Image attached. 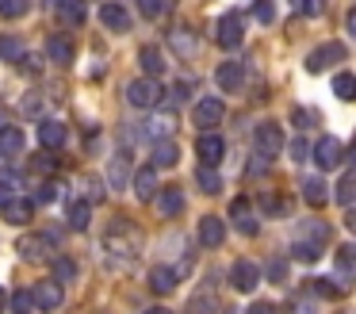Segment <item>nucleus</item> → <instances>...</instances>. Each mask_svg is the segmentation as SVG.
I'll list each match as a JSON object with an SVG mask.
<instances>
[{
  "label": "nucleus",
  "instance_id": "obj_10",
  "mask_svg": "<svg viewBox=\"0 0 356 314\" xmlns=\"http://www.w3.org/2000/svg\"><path fill=\"white\" fill-rule=\"evenodd\" d=\"M62 283L58 280H39L31 288V303L35 306H42V311H58V306H62Z\"/></svg>",
  "mask_w": 356,
  "mask_h": 314
},
{
  "label": "nucleus",
  "instance_id": "obj_20",
  "mask_svg": "<svg viewBox=\"0 0 356 314\" xmlns=\"http://www.w3.org/2000/svg\"><path fill=\"white\" fill-rule=\"evenodd\" d=\"M24 130L19 127H8V123H4V127H0V157H19V153H24Z\"/></svg>",
  "mask_w": 356,
  "mask_h": 314
},
{
  "label": "nucleus",
  "instance_id": "obj_41",
  "mask_svg": "<svg viewBox=\"0 0 356 314\" xmlns=\"http://www.w3.org/2000/svg\"><path fill=\"white\" fill-rule=\"evenodd\" d=\"M27 8H31V0H0V15L4 19H19V15H27Z\"/></svg>",
  "mask_w": 356,
  "mask_h": 314
},
{
  "label": "nucleus",
  "instance_id": "obj_1",
  "mask_svg": "<svg viewBox=\"0 0 356 314\" xmlns=\"http://www.w3.org/2000/svg\"><path fill=\"white\" fill-rule=\"evenodd\" d=\"M104 249H108L111 257H123V260L138 257V249H142L138 226H134L131 219H115V222L108 226V234H104Z\"/></svg>",
  "mask_w": 356,
  "mask_h": 314
},
{
  "label": "nucleus",
  "instance_id": "obj_33",
  "mask_svg": "<svg viewBox=\"0 0 356 314\" xmlns=\"http://www.w3.org/2000/svg\"><path fill=\"white\" fill-rule=\"evenodd\" d=\"M307 288L314 291L318 299H341V295H345V291H348V288H341L337 280H310Z\"/></svg>",
  "mask_w": 356,
  "mask_h": 314
},
{
  "label": "nucleus",
  "instance_id": "obj_11",
  "mask_svg": "<svg viewBox=\"0 0 356 314\" xmlns=\"http://www.w3.org/2000/svg\"><path fill=\"white\" fill-rule=\"evenodd\" d=\"M100 23L108 31H115V35H127V31H131V12H127L123 4H119V0H108V4L100 8Z\"/></svg>",
  "mask_w": 356,
  "mask_h": 314
},
{
  "label": "nucleus",
  "instance_id": "obj_26",
  "mask_svg": "<svg viewBox=\"0 0 356 314\" xmlns=\"http://www.w3.org/2000/svg\"><path fill=\"white\" fill-rule=\"evenodd\" d=\"M177 283H180V276L172 272V268H165V265H157L154 272H149V291H157V295H169Z\"/></svg>",
  "mask_w": 356,
  "mask_h": 314
},
{
  "label": "nucleus",
  "instance_id": "obj_49",
  "mask_svg": "<svg viewBox=\"0 0 356 314\" xmlns=\"http://www.w3.org/2000/svg\"><path fill=\"white\" fill-rule=\"evenodd\" d=\"M287 153H291V161H307V157H310V146H307V142H302V138H299V134H295V142H291V146H287Z\"/></svg>",
  "mask_w": 356,
  "mask_h": 314
},
{
  "label": "nucleus",
  "instance_id": "obj_5",
  "mask_svg": "<svg viewBox=\"0 0 356 314\" xmlns=\"http://www.w3.org/2000/svg\"><path fill=\"white\" fill-rule=\"evenodd\" d=\"M310 157H314V165L322 168V173H330V168L345 165V146H341L333 134H325L322 142H318L314 150H310Z\"/></svg>",
  "mask_w": 356,
  "mask_h": 314
},
{
  "label": "nucleus",
  "instance_id": "obj_27",
  "mask_svg": "<svg viewBox=\"0 0 356 314\" xmlns=\"http://www.w3.org/2000/svg\"><path fill=\"white\" fill-rule=\"evenodd\" d=\"M134 191H138V199H154V191H157V168L154 165H142L134 173Z\"/></svg>",
  "mask_w": 356,
  "mask_h": 314
},
{
  "label": "nucleus",
  "instance_id": "obj_28",
  "mask_svg": "<svg viewBox=\"0 0 356 314\" xmlns=\"http://www.w3.org/2000/svg\"><path fill=\"white\" fill-rule=\"evenodd\" d=\"M302 199H307L310 207H322L325 199H330V188H325L322 176H310V180H302Z\"/></svg>",
  "mask_w": 356,
  "mask_h": 314
},
{
  "label": "nucleus",
  "instance_id": "obj_46",
  "mask_svg": "<svg viewBox=\"0 0 356 314\" xmlns=\"http://www.w3.org/2000/svg\"><path fill=\"white\" fill-rule=\"evenodd\" d=\"M31 291H16L12 295V314H31Z\"/></svg>",
  "mask_w": 356,
  "mask_h": 314
},
{
  "label": "nucleus",
  "instance_id": "obj_18",
  "mask_svg": "<svg viewBox=\"0 0 356 314\" xmlns=\"http://www.w3.org/2000/svg\"><path fill=\"white\" fill-rule=\"evenodd\" d=\"M65 123H58V119H42L39 123V142H42V150H62L65 146Z\"/></svg>",
  "mask_w": 356,
  "mask_h": 314
},
{
  "label": "nucleus",
  "instance_id": "obj_37",
  "mask_svg": "<svg viewBox=\"0 0 356 314\" xmlns=\"http://www.w3.org/2000/svg\"><path fill=\"white\" fill-rule=\"evenodd\" d=\"M291 257H295V260H302V265H314V260L322 257V245H314V242H295Z\"/></svg>",
  "mask_w": 356,
  "mask_h": 314
},
{
  "label": "nucleus",
  "instance_id": "obj_4",
  "mask_svg": "<svg viewBox=\"0 0 356 314\" xmlns=\"http://www.w3.org/2000/svg\"><path fill=\"white\" fill-rule=\"evenodd\" d=\"M253 146H257V157L272 161L280 150H284V130H280V123H261L253 134Z\"/></svg>",
  "mask_w": 356,
  "mask_h": 314
},
{
  "label": "nucleus",
  "instance_id": "obj_15",
  "mask_svg": "<svg viewBox=\"0 0 356 314\" xmlns=\"http://www.w3.org/2000/svg\"><path fill=\"white\" fill-rule=\"evenodd\" d=\"M146 134L154 138V142H165V138L177 134V111H154L146 119Z\"/></svg>",
  "mask_w": 356,
  "mask_h": 314
},
{
  "label": "nucleus",
  "instance_id": "obj_57",
  "mask_svg": "<svg viewBox=\"0 0 356 314\" xmlns=\"http://www.w3.org/2000/svg\"><path fill=\"white\" fill-rule=\"evenodd\" d=\"M295 4H299V0H295Z\"/></svg>",
  "mask_w": 356,
  "mask_h": 314
},
{
  "label": "nucleus",
  "instance_id": "obj_38",
  "mask_svg": "<svg viewBox=\"0 0 356 314\" xmlns=\"http://www.w3.org/2000/svg\"><path fill=\"white\" fill-rule=\"evenodd\" d=\"M81 191H85V196H81V203H88V207L104 199V184L96 180V176H85V180H81Z\"/></svg>",
  "mask_w": 356,
  "mask_h": 314
},
{
  "label": "nucleus",
  "instance_id": "obj_17",
  "mask_svg": "<svg viewBox=\"0 0 356 314\" xmlns=\"http://www.w3.org/2000/svg\"><path fill=\"white\" fill-rule=\"evenodd\" d=\"M215 81L222 92H238L241 84H245V69H241V61H222V65L215 69Z\"/></svg>",
  "mask_w": 356,
  "mask_h": 314
},
{
  "label": "nucleus",
  "instance_id": "obj_8",
  "mask_svg": "<svg viewBox=\"0 0 356 314\" xmlns=\"http://www.w3.org/2000/svg\"><path fill=\"white\" fill-rule=\"evenodd\" d=\"M230 222H234V226H238L245 237H253L257 230H261V222H257V214H253V203H249L245 196H238V199L230 203Z\"/></svg>",
  "mask_w": 356,
  "mask_h": 314
},
{
  "label": "nucleus",
  "instance_id": "obj_44",
  "mask_svg": "<svg viewBox=\"0 0 356 314\" xmlns=\"http://www.w3.org/2000/svg\"><path fill=\"white\" fill-rule=\"evenodd\" d=\"M333 92H337L341 100H353V96H356V81H353V73H337V81H333Z\"/></svg>",
  "mask_w": 356,
  "mask_h": 314
},
{
  "label": "nucleus",
  "instance_id": "obj_25",
  "mask_svg": "<svg viewBox=\"0 0 356 314\" xmlns=\"http://www.w3.org/2000/svg\"><path fill=\"white\" fill-rule=\"evenodd\" d=\"M172 50H177L180 58L192 61L195 54H200V46H195V31L192 27H177V31H172Z\"/></svg>",
  "mask_w": 356,
  "mask_h": 314
},
{
  "label": "nucleus",
  "instance_id": "obj_19",
  "mask_svg": "<svg viewBox=\"0 0 356 314\" xmlns=\"http://www.w3.org/2000/svg\"><path fill=\"white\" fill-rule=\"evenodd\" d=\"M154 203H157V214H161V219H172V214L184 211V196H180V188L154 191Z\"/></svg>",
  "mask_w": 356,
  "mask_h": 314
},
{
  "label": "nucleus",
  "instance_id": "obj_54",
  "mask_svg": "<svg viewBox=\"0 0 356 314\" xmlns=\"http://www.w3.org/2000/svg\"><path fill=\"white\" fill-rule=\"evenodd\" d=\"M146 314H172V311H165V306H149Z\"/></svg>",
  "mask_w": 356,
  "mask_h": 314
},
{
  "label": "nucleus",
  "instance_id": "obj_51",
  "mask_svg": "<svg viewBox=\"0 0 356 314\" xmlns=\"http://www.w3.org/2000/svg\"><path fill=\"white\" fill-rule=\"evenodd\" d=\"M249 314H276V303H253Z\"/></svg>",
  "mask_w": 356,
  "mask_h": 314
},
{
  "label": "nucleus",
  "instance_id": "obj_48",
  "mask_svg": "<svg viewBox=\"0 0 356 314\" xmlns=\"http://www.w3.org/2000/svg\"><path fill=\"white\" fill-rule=\"evenodd\" d=\"M35 165H39L42 173H54V168L62 165V161H58V157H54V153H50V150H42V153H35Z\"/></svg>",
  "mask_w": 356,
  "mask_h": 314
},
{
  "label": "nucleus",
  "instance_id": "obj_21",
  "mask_svg": "<svg viewBox=\"0 0 356 314\" xmlns=\"http://www.w3.org/2000/svg\"><path fill=\"white\" fill-rule=\"evenodd\" d=\"M138 65H142V73H146L149 81H157V77L165 73V54L157 50V46H142V50H138Z\"/></svg>",
  "mask_w": 356,
  "mask_h": 314
},
{
  "label": "nucleus",
  "instance_id": "obj_52",
  "mask_svg": "<svg viewBox=\"0 0 356 314\" xmlns=\"http://www.w3.org/2000/svg\"><path fill=\"white\" fill-rule=\"evenodd\" d=\"M264 168H268V161H264V157H253V168H249V173H253V176H261Z\"/></svg>",
  "mask_w": 356,
  "mask_h": 314
},
{
  "label": "nucleus",
  "instance_id": "obj_7",
  "mask_svg": "<svg viewBox=\"0 0 356 314\" xmlns=\"http://www.w3.org/2000/svg\"><path fill=\"white\" fill-rule=\"evenodd\" d=\"M50 249H54V242H50L47 234H19L16 237V253L24 260H35V265H39V260H47Z\"/></svg>",
  "mask_w": 356,
  "mask_h": 314
},
{
  "label": "nucleus",
  "instance_id": "obj_40",
  "mask_svg": "<svg viewBox=\"0 0 356 314\" xmlns=\"http://www.w3.org/2000/svg\"><path fill=\"white\" fill-rule=\"evenodd\" d=\"M253 15H257V23L272 27L276 23V0H253Z\"/></svg>",
  "mask_w": 356,
  "mask_h": 314
},
{
  "label": "nucleus",
  "instance_id": "obj_13",
  "mask_svg": "<svg viewBox=\"0 0 356 314\" xmlns=\"http://www.w3.org/2000/svg\"><path fill=\"white\" fill-rule=\"evenodd\" d=\"M195 153H200V165L215 168L218 161H222V153H226L222 134H200V142H195Z\"/></svg>",
  "mask_w": 356,
  "mask_h": 314
},
{
  "label": "nucleus",
  "instance_id": "obj_14",
  "mask_svg": "<svg viewBox=\"0 0 356 314\" xmlns=\"http://www.w3.org/2000/svg\"><path fill=\"white\" fill-rule=\"evenodd\" d=\"M0 214H4V222H8V226H27V222H31V214H35V203L12 196V199H4V203H0Z\"/></svg>",
  "mask_w": 356,
  "mask_h": 314
},
{
  "label": "nucleus",
  "instance_id": "obj_34",
  "mask_svg": "<svg viewBox=\"0 0 356 314\" xmlns=\"http://www.w3.org/2000/svg\"><path fill=\"white\" fill-rule=\"evenodd\" d=\"M195 180H200V188L207 191V196H218V191H222V176H218L215 168H207V165H200V173H195Z\"/></svg>",
  "mask_w": 356,
  "mask_h": 314
},
{
  "label": "nucleus",
  "instance_id": "obj_45",
  "mask_svg": "<svg viewBox=\"0 0 356 314\" xmlns=\"http://www.w3.org/2000/svg\"><path fill=\"white\" fill-rule=\"evenodd\" d=\"M165 4H169V0H138V12L146 15V19H157V15L165 12Z\"/></svg>",
  "mask_w": 356,
  "mask_h": 314
},
{
  "label": "nucleus",
  "instance_id": "obj_22",
  "mask_svg": "<svg viewBox=\"0 0 356 314\" xmlns=\"http://www.w3.org/2000/svg\"><path fill=\"white\" fill-rule=\"evenodd\" d=\"M222 237H226V226H222V219H215V214H207V219L200 222V242L207 245V249H218V245H222Z\"/></svg>",
  "mask_w": 356,
  "mask_h": 314
},
{
  "label": "nucleus",
  "instance_id": "obj_47",
  "mask_svg": "<svg viewBox=\"0 0 356 314\" xmlns=\"http://www.w3.org/2000/svg\"><path fill=\"white\" fill-rule=\"evenodd\" d=\"M299 12L307 19H318V15H325V0H299Z\"/></svg>",
  "mask_w": 356,
  "mask_h": 314
},
{
  "label": "nucleus",
  "instance_id": "obj_3",
  "mask_svg": "<svg viewBox=\"0 0 356 314\" xmlns=\"http://www.w3.org/2000/svg\"><path fill=\"white\" fill-rule=\"evenodd\" d=\"M215 42L222 46V50H238V46L245 42V27H241V12H226L222 19H218V27H215Z\"/></svg>",
  "mask_w": 356,
  "mask_h": 314
},
{
  "label": "nucleus",
  "instance_id": "obj_43",
  "mask_svg": "<svg viewBox=\"0 0 356 314\" xmlns=\"http://www.w3.org/2000/svg\"><path fill=\"white\" fill-rule=\"evenodd\" d=\"M353 257H356L353 245H341V249H337V272H341V280H348V276H353Z\"/></svg>",
  "mask_w": 356,
  "mask_h": 314
},
{
  "label": "nucleus",
  "instance_id": "obj_9",
  "mask_svg": "<svg viewBox=\"0 0 356 314\" xmlns=\"http://www.w3.org/2000/svg\"><path fill=\"white\" fill-rule=\"evenodd\" d=\"M345 46L341 42H325V46H318L314 54L307 58V69L310 73H322V69H330V65H337V61H345Z\"/></svg>",
  "mask_w": 356,
  "mask_h": 314
},
{
  "label": "nucleus",
  "instance_id": "obj_55",
  "mask_svg": "<svg viewBox=\"0 0 356 314\" xmlns=\"http://www.w3.org/2000/svg\"><path fill=\"white\" fill-rule=\"evenodd\" d=\"M0 127H4V107H0Z\"/></svg>",
  "mask_w": 356,
  "mask_h": 314
},
{
  "label": "nucleus",
  "instance_id": "obj_24",
  "mask_svg": "<svg viewBox=\"0 0 356 314\" xmlns=\"http://www.w3.org/2000/svg\"><path fill=\"white\" fill-rule=\"evenodd\" d=\"M127 168H131V153L119 150L115 157H111V173H108L111 191H123V188H127Z\"/></svg>",
  "mask_w": 356,
  "mask_h": 314
},
{
  "label": "nucleus",
  "instance_id": "obj_6",
  "mask_svg": "<svg viewBox=\"0 0 356 314\" xmlns=\"http://www.w3.org/2000/svg\"><path fill=\"white\" fill-rule=\"evenodd\" d=\"M222 115H226V104L218 96H203V100H195V107H192V119L200 130H211L215 123H222Z\"/></svg>",
  "mask_w": 356,
  "mask_h": 314
},
{
  "label": "nucleus",
  "instance_id": "obj_23",
  "mask_svg": "<svg viewBox=\"0 0 356 314\" xmlns=\"http://www.w3.org/2000/svg\"><path fill=\"white\" fill-rule=\"evenodd\" d=\"M180 161V150L172 138H165V142H154V157H149V165L154 168H172Z\"/></svg>",
  "mask_w": 356,
  "mask_h": 314
},
{
  "label": "nucleus",
  "instance_id": "obj_30",
  "mask_svg": "<svg viewBox=\"0 0 356 314\" xmlns=\"http://www.w3.org/2000/svg\"><path fill=\"white\" fill-rule=\"evenodd\" d=\"M353 191H356V173L353 168H345V173H341V180H337V191H333V199H337L341 207H353Z\"/></svg>",
  "mask_w": 356,
  "mask_h": 314
},
{
  "label": "nucleus",
  "instance_id": "obj_12",
  "mask_svg": "<svg viewBox=\"0 0 356 314\" xmlns=\"http://www.w3.org/2000/svg\"><path fill=\"white\" fill-rule=\"evenodd\" d=\"M230 283L234 291H241V295H249V291L261 283V268L253 265V260H238V265L230 268Z\"/></svg>",
  "mask_w": 356,
  "mask_h": 314
},
{
  "label": "nucleus",
  "instance_id": "obj_35",
  "mask_svg": "<svg viewBox=\"0 0 356 314\" xmlns=\"http://www.w3.org/2000/svg\"><path fill=\"white\" fill-rule=\"evenodd\" d=\"M24 42H19V38L16 35H0V58H4V61H19V58H24Z\"/></svg>",
  "mask_w": 356,
  "mask_h": 314
},
{
  "label": "nucleus",
  "instance_id": "obj_36",
  "mask_svg": "<svg viewBox=\"0 0 356 314\" xmlns=\"http://www.w3.org/2000/svg\"><path fill=\"white\" fill-rule=\"evenodd\" d=\"M62 191H65V184L62 180H47V184H39V191H35V199H39V203H58V199H62Z\"/></svg>",
  "mask_w": 356,
  "mask_h": 314
},
{
  "label": "nucleus",
  "instance_id": "obj_2",
  "mask_svg": "<svg viewBox=\"0 0 356 314\" xmlns=\"http://www.w3.org/2000/svg\"><path fill=\"white\" fill-rule=\"evenodd\" d=\"M127 104H131L134 111H154V107L161 104V84L149 81V77L131 81V84H127Z\"/></svg>",
  "mask_w": 356,
  "mask_h": 314
},
{
  "label": "nucleus",
  "instance_id": "obj_53",
  "mask_svg": "<svg viewBox=\"0 0 356 314\" xmlns=\"http://www.w3.org/2000/svg\"><path fill=\"white\" fill-rule=\"evenodd\" d=\"M310 119H314V115H310V111H295V123H299V127H307Z\"/></svg>",
  "mask_w": 356,
  "mask_h": 314
},
{
  "label": "nucleus",
  "instance_id": "obj_39",
  "mask_svg": "<svg viewBox=\"0 0 356 314\" xmlns=\"http://www.w3.org/2000/svg\"><path fill=\"white\" fill-rule=\"evenodd\" d=\"M88 219H92V207L77 199V203L70 207V226H73V230H88Z\"/></svg>",
  "mask_w": 356,
  "mask_h": 314
},
{
  "label": "nucleus",
  "instance_id": "obj_31",
  "mask_svg": "<svg viewBox=\"0 0 356 314\" xmlns=\"http://www.w3.org/2000/svg\"><path fill=\"white\" fill-rule=\"evenodd\" d=\"M58 15H62L65 23H73V27H77V23H85V4H81V0H58Z\"/></svg>",
  "mask_w": 356,
  "mask_h": 314
},
{
  "label": "nucleus",
  "instance_id": "obj_16",
  "mask_svg": "<svg viewBox=\"0 0 356 314\" xmlns=\"http://www.w3.org/2000/svg\"><path fill=\"white\" fill-rule=\"evenodd\" d=\"M47 58L58 61V65H70V61L77 58V46H73V38L65 35V31H62V35H50L47 38Z\"/></svg>",
  "mask_w": 356,
  "mask_h": 314
},
{
  "label": "nucleus",
  "instance_id": "obj_56",
  "mask_svg": "<svg viewBox=\"0 0 356 314\" xmlns=\"http://www.w3.org/2000/svg\"><path fill=\"white\" fill-rule=\"evenodd\" d=\"M0 306H4V288H0Z\"/></svg>",
  "mask_w": 356,
  "mask_h": 314
},
{
  "label": "nucleus",
  "instance_id": "obj_29",
  "mask_svg": "<svg viewBox=\"0 0 356 314\" xmlns=\"http://www.w3.org/2000/svg\"><path fill=\"white\" fill-rule=\"evenodd\" d=\"M47 92H39V88H35V92H27V96L24 100H19V115H31V119H42V111H47Z\"/></svg>",
  "mask_w": 356,
  "mask_h": 314
},
{
  "label": "nucleus",
  "instance_id": "obj_50",
  "mask_svg": "<svg viewBox=\"0 0 356 314\" xmlns=\"http://www.w3.org/2000/svg\"><path fill=\"white\" fill-rule=\"evenodd\" d=\"M284 276H287V265H284V260H272V265H268V280H284Z\"/></svg>",
  "mask_w": 356,
  "mask_h": 314
},
{
  "label": "nucleus",
  "instance_id": "obj_42",
  "mask_svg": "<svg viewBox=\"0 0 356 314\" xmlns=\"http://www.w3.org/2000/svg\"><path fill=\"white\" fill-rule=\"evenodd\" d=\"M73 276H77V265H73L70 257H54V280L58 283H70Z\"/></svg>",
  "mask_w": 356,
  "mask_h": 314
},
{
  "label": "nucleus",
  "instance_id": "obj_32",
  "mask_svg": "<svg viewBox=\"0 0 356 314\" xmlns=\"http://www.w3.org/2000/svg\"><path fill=\"white\" fill-rule=\"evenodd\" d=\"M261 211H264V214H287V211H291V196H284V191H272V196L261 199Z\"/></svg>",
  "mask_w": 356,
  "mask_h": 314
}]
</instances>
